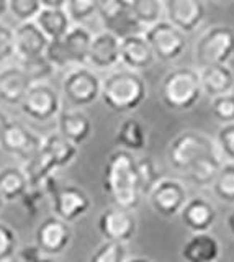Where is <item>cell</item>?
I'll list each match as a JSON object with an SVG mask.
<instances>
[{
  "label": "cell",
  "instance_id": "cell-1",
  "mask_svg": "<svg viewBox=\"0 0 234 262\" xmlns=\"http://www.w3.org/2000/svg\"><path fill=\"white\" fill-rule=\"evenodd\" d=\"M103 192L113 207L130 211L138 208L143 195L134 154L116 149L108 156L103 166Z\"/></svg>",
  "mask_w": 234,
  "mask_h": 262
},
{
  "label": "cell",
  "instance_id": "cell-2",
  "mask_svg": "<svg viewBox=\"0 0 234 262\" xmlns=\"http://www.w3.org/2000/svg\"><path fill=\"white\" fill-rule=\"evenodd\" d=\"M148 97V85L138 72L120 69L102 80L100 98L107 108L116 113H128L139 108Z\"/></svg>",
  "mask_w": 234,
  "mask_h": 262
},
{
  "label": "cell",
  "instance_id": "cell-3",
  "mask_svg": "<svg viewBox=\"0 0 234 262\" xmlns=\"http://www.w3.org/2000/svg\"><path fill=\"white\" fill-rule=\"evenodd\" d=\"M203 90L200 84V74L193 68H175L169 71L160 84V98L167 108L187 112L195 106Z\"/></svg>",
  "mask_w": 234,
  "mask_h": 262
},
{
  "label": "cell",
  "instance_id": "cell-4",
  "mask_svg": "<svg viewBox=\"0 0 234 262\" xmlns=\"http://www.w3.org/2000/svg\"><path fill=\"white\" fill-rule=\"evenodd\" d=\"M92 33L87 28L76 25L59 39L48 43L44 56L54 69H74L87 64L88 49H90Z\"/></svg>",
  "mask_w": 234,
  "mask_h": 262
},
{
  "label": "cell",
  "instance_id": "cell-5",
  "mask_svg": "<svg viewBox=\"0 0 234 262\" xmlns=\"http://www.w3.org/2000/svg\"><path fill=\"white\" fill-rule=\"evenodd\" d=\"M220 152L218 146L203 133L198 131H182L177 135L167 149V159L175 170L187 172L193 164L209 154Z\"/></svg>",
  "mask_w": 234,
  "mask_h": 262
},
{
  "label": "cell",
  "instance_id": "cell-6",
  "mask_svg": "<svg viewBox=\"0 0 234 262\" xmlns=\"http://www.w3.org/2000/svg\"><path fill=\"white\" fill-rule=\"evenodd\" d=\"M234 56V28L213 25L195 45V62L200 69L216 64H228Z\"/></svg>",
  "mask_w": 234,
  "mask_h": 262
},
{
  "label": "cell",
  "instance_id": "cell-7",
  "mask_svg": "<svg viewBox=\"0 0 234 262\" xmlns=\"http://www.w3.org/2000/svg\"><path fill=\"white\" fill-rule=\"evenodd\" d=\"M102 79L97 74L82 66L71 69L62 80V95L71 108H84L100 98Z\"/></svg>",
  "mask_w": 234,
  "mask_h": 262
},
{
  "label": "cell",
  "instance_id": "cell-8",
  "mask_svg": "<svg viewBox=\"0 0 234 262\" xmlns=\"http://www.w3.org/2000/svg\"><path fill=\"white\" fill-rule=\"evenodd\" d=\"M143 36L149 43L156 59L162 62H172L179 59L187 48V35L167 20H162L144 30Z\"/></svg>",
  "mask_w": 234,
  "mask_h": 262
},
{
  "label": "cell",
  "instance_id": "cell-9",
  "mask_svg": "<svg viewBox=\"0 0 234 262\" xmlns=\"http://www.w3.org/2000/svg\"><path fill=\"white\" fill-rule=\"evenodd\" d=\"M18 106L25 117L39 123L58 118L59 112L62 110L59 94L46 82L31 85Z\"/></svg>",
  "mask_w": 234,
  "mask_h": 262
},
{
  "label": "cell",
  "instance_id": "cell-10",
  "mask_svg": "<svg viewBox=\"0 0 234 262\" xmlns=\"http://www.w3.org/2000/svg\"><path fill=\"white\" fill-rule=\"evenodd\" d=\"M152 210L164 218L179 216L189 200L185 185L177 179H162L148 195Z\"/></svg>",
  "mask_w": 234,
  "mask_h": 262
},
{
  "label": "cell",
  "instance_id": "cell-11",
  "mask_svg": "<svg viewBox=\"0 0 234 262\" xmlns=\"http://www.w3.org/2000/svg\"><path fill=\"white\" fill-rule=\"evenodd\" d=\"M99 233L105 241L128 243L131 241L138 231V220L130 210L118 207L105 208L99 216Z\"/></svg>",
  "mask_w": 234,
  "mask_h": 262
},
{
  "label": "cell",
  "instance_id": "cell-12",
  "mask_svg": "<svg viewBox=\"0 0 234 262\" xmlns=\"http://www.w3.org/2000/svg\"><path fill=\"white\" fill-rule=\"evenodd\" d=\"M35 239H36V246L39 248V251L43 252V256H48V257L61 256V254L71 246L72 229L69 223L53 215V216L44 218L41 223H39L35 233Z\"/></svg>",
  "mask_w": 234,
  "mask_h": 262
},
{
  "label": "cell",
  "instance_id": "cell-13",
  "mask_svg": "<svg viewBox=\"0 0 234 262\" xmlns=\"http://www.w3.org/2000/svg\"><path fill=\"white\" fill-rule=\"evenodd\" d=\"M162 4L166 20L185 35L198 30L206 16L203 0H162Z\"/></svg>",
  "mask_w": 234,
  "mask_h": 262
},
{
  "label": "cell",
  "instance_id": "cell-14",
  "mask_svg": "<svg viewBox=\"0 0 234 262\" xmlns=\"http://www.w3.org/2000/svg\"><path fill=\"white\" fill-rule=\"evenodd\" d=\"M54 216L61 218L66 223H72L87 215L92 208L90 196L80 187L76 185H62L58 187L51 195Z\"/></svg>",
  "mask_w": 234,
  "mask_h": 262
},
{
  "label": "cell",
  "instance_id": "cell-15",
  "mask_svg": "<svg viewBox=\"0 0 234 262\" xmlns=\"http://www.w3.org/2000/svg\"><path fill=\"white\" fill-rule=\"evenodd\" d=\"M43 138H39L36 133H33L30 128H27L20 121H10L9 126L5 128L2 139H0V146L12 156L23 161H30L33 156H36L41 149Z\"/></svg>",
  "mask_w": 234,
  "mask_h": 262
},
{
  "label": "cell",
  "instance_id": "cell-16",
  "mask_svg": "<svg viewBox=\"0 0 234 262\" xmlns=\"http://www.w3.org/2000/svg\"><path fill=\"white\" fill-rule=\"evenodd\" d=\"M120 36L108 30L92 35L87 64L97 71H110L120 64Z\"/></svg>",
  "mask_w": 234,
  "mask_h": 262
},
{
  "label": "cell",
  "instance_id": "cell-17",
  "mask_svg": "<svg viewBox=\"0 0 234 262\" xmlns=\"http://www.w3.org/2000/svg\"><path fill=\"white\" fill-rule=\"evenodd\" d=\"M154 53L143 35H125L120 39V62L130 71L148 69L154 62Z\"/></svg>",
  "mask_w": 234,
  "mask_h": 262
},
{
  "label": "cell",
  "instance_id": "cell-18",
  "mask_svg": "<svg viewBox=\"0 0 234 262\" xmlns=\"http://www.w3.org/2000/svg\"><path fill=\"white\" fill-rule=\"evenodd\" d=\"M179 216L192 233H208V229L215 225L218 211L205 196H193L187 200Z\"/></svg>",
  "mask_w": 234,
  "mask_h": 262
},
{
  "label": "cell",
  "instance_id": "cell-19",
  "mask_svg": "<svg viewBox=\"0 0 234 262\" xmlns=\"http://www.w3.org/2000/svg\"><path fill=\"white\" fill-rule=\"evenodd\" d=\"M92 121L79 108H64L58 115V133L77 147L92 135Z\"/></svg>",
  "mask_w": 234,
  "mask_h": 262
},
{
  "label": "cell",
  "instance_id": "cell-20",
  "mask_svg": "<svg viewBox=\"0 0 234 262\" xmlns=\"http://www.w3.org/2000/svg\"><path fill=\"white\" fill-rule=\"evenodd\" d=\"M15 35V54H18L21 59L43 56L50 39L44 36V33L39 30L35 21L20 23L13 30Z\"/></svg>",
  "mask_w": 234,
  "mask_h": 262
},
{
  "label": "cell",
  "instance_id": "cell-21",
  "mask_svg": "<svg viewBox=\"0 0 234 262\" xmlns=\"http://www.w3.org/2000/svg\"><path fill=\"white\" fill-rule=\"evenodd\" d=\"M33 82L20 66H9L0 71V100L9 105H20Z\"/></svg>",
  "mask_w": 234,
  "mask_h": 262
},
{
  "label": "cell",
  "instance_id": "cell-22",
  "mask_svg": "<svg viewBox=\"0 0 234 262\" xmlns=\"http://www.w3.org/2000/svg\"><path fill=\"white\" fill-rule=\"evenodd\" d=\"M185 262H216L220 257V243L209 233H193L180 249Z\"/></svg>",
  "mask_w": 234,
  "mask_h": 262
},
{
  "label": "cell",
  "instance_id": "cell-23",
  "mask_svg": "<svg viewBox=\"0 0 234 262\" xmlns=\"http://www.w3.org/2000/svg\"><path fill=\"white\" fill-rule=\"evenodd\" d=\"M200 84L203 94L216 98L234 90V72L228 64H216L200 69Z\"/></svg>",
  "mask_w": 234,
  "mask_h": 262
},
{
  "label": "cell",
  "instance_id": "cell-24",
  "mask_svg": "<svg viewBox=\"0 0 234 262\" xmlns=\"http://www.w3.org/2000/svg\"><path fill=\"white\" fill-rule=\"evenodd\" d=\"M39 152L54 170H58L72 164V161L77 158L79 147L62 138L59 133H51L50 136L43 138Z\"/></svg>",
  "mask_w": 234,
  "mask_h": 262
},
{
  "label": "cell",
  "instance_id": "cell-25",
  "mask_svg": "<svg viewBox=\"0 0 234 262\" xmlns=\"http://www.w3.org/2000/svg\"><path fill=\"white\" fill-rule=\"evenodd\" d=\"M97 15L100 16L102 23L108 31L115 33L126 27H136L131 18V7L130 0H99V10Z\"/></svg>",
  "mask_w": 234,
  "mask_h": 262
},
{
  "label": "cell",
  "instance_id": "cell-26",
  "mask_svg": "<svg viewBox=\"0 0 234 262\" xmlns=\"http://www.w3.org/2000/svg\"><path fill=\"white\" fill-rule=\"evenodd\" d=\"M115 143L118 149L128 152H139L148 146V131L144 125L136 118H126L118 125L115 133Z\"/></svg>",
  "mask_w": 234,
  "mask_h": 262
},
{
  "label": "cell",
  "instance_id": "cell-27",
  "mask_svg": "<svg viewBox=\"0 0 234 262\" xmlns=\"http://www.w3.org/2000/svg\"><path fill=\"white\" fill-rule=\"evenodd\" d=\"M35 23L50 41L62 38L72 27V21L64 8H41Z\"/></svg>",
  "mask_w": 234,
  "mask_h": 262
},
{
  "label": "cell",
  "instance_id": "cell-28",
  "mask_svg": "<svg viewBox=\"0 0 234 262\" xmlns=\"http://www.w3.org/2000/svg\"><path fill=\"white\" fill-rule=\"evenodd\" d=\"M30 188L25 170L17 166H7L0 169V193L5 202L21 200Z\"/></svg>",
  "mask_w": 234,
  "mask_h": 262
},
{
  "label": "cell",
  "instance_id": "cell-29",
  "mask_svg": "<svg viewBox=\"0 0 234 262\" xmlns=\"http://www.w3.org/2000/svg\"><path fill=\"white\" fill-rule=\"evenodd\" d=\"M221 159L223 158L220 152H215V154L201 158L198 162H195L187 172H185L189 182L195 187H200V188L212 187L216 176H218V172H220L221 166L224 164Z\"/></svg>",
  "mask_w": 234,
  "mask_h": 262
},
{
  "label": "cell",
  "instance_id": "cell-30",
  "mask_svg": "<svg viewBox=\"0 0 234 262\" xmlns=\"http://www.w3.org/2000/svg\"><path fill=\"white\" fill-rule=\"evenodd\" d=\"M130 7L136 28L148 30L152 25L164 20L162 0H130Z\"/></svg>",
  "mask_w": 234,
  "mask_h": 262
},
{
  "label": "cell",
  "instance_id": "cell-31",
  "mask_svg": "<svg viewBox=\"0 0 234 262\" xmlns=\"http://www.w3.org/2000/svg\"><path fill=\"white\" fill-rule=\"evenodd\" d=\"M221 202L234 203V162H224L212 185Z\"/></svg>",
  "mask_w": 234,
  "mask_h": 262
},
{
  "label": "cell",
  "instance_id": "cell-32",
  "mask_svg": "<svg viewBox=\"0 0 234 262\" xmlns=\"http://www.w3.org/2000/svg\"><path fill=\"white\" fill-rule=\"evenodd\" d=\"M138 176H139V187L141 195H149L160 180H162V172L157 166V162L152 158H141L138 159Z\"/></svg>",
  "mask_w": 234,
  "mask_h": 262
},
{
  "label": "cell",
  "instance_id": "cell-33",
  "mask_svg": "<svg viewBox=\"0 0 234 262\" xmlns=\"http://www.w3.org/2000/svg\"><path fill=\"white\" fill-rule=\"evenodd\" d=\"M20 68L27 72V76L33 84L46 82L54 74V66L46 59V56H36L30 59H21Z\"/></svg>",
  "mask_w": 234,
  "mask_h": 262
},
{
  "label": "cell",
  "instance_id": "cell-34",
  "mask_svg": "<svg viewBox=\"0 0 234 262\" xmlns=\"http://www.w3.org/2000/svg\"><path fill=\"white\" fill-rule=\"evenodd\" d=\"M126 248L122 243L103 241L88 259V262H126Z\"/></svg>",
  "mask_w": 234,
  "mask_h": 262
},
{
  "label": "cell",
  "instance_id": "cell-35",
  "mask_svg": "<svg viewBox=\"0 0 234 262\" xmlns=\"http://www.w3.org/2000/svg\"><path fill=\"white\" fill-rule=\"evenodd\" d=\"M64 10L69 15L71 21L80 25L87 20H90L93 15H97L99 0H67Z\"/></svg>",
  "mask_w": 234,
  "mask_h": 262
},
{
  "label": "cell",
  "instance_id": "cell-36",
  "mask_svg": "<svg viewBox=\"0 0 234 262\" xmlns=\"http://www.w3.org/2000/svg\"><path fill=\"white\" fill-rule=\"evenodd\" d=\"M41 8L39 0H9V12L20 23L35 21Z\"/></svg>",
  "mask_w": 234,
  "mask_h": 262
},
{
  "label": "cell",
  "instance_id": "cell-37",
  "mask_svg": "<svg viewBox=\"0 0 234 262\" xmlns=\"http://www.w3.org/2000/svg\"><path fill=\"white\" fill-rule=\"evenodd\" d=\"M18 248V236L15 229L0 221V262H9Z\"/></svg>",
  "mask_w": 234,
  "mask_h": 262
},
{
  "label": "cell",
  "instance_id": "cell-38",
  "mask_svg": "<svg viewBox=\"0 0 234 262\" xmlns=\"http://www.w3.org/2000/svg\"><path fill=\"white\" fill-rule=\"evenodd\" d=\"M212 113H213V117L221 123V125H229V123H234V95L226 94V95L213 98Z\"/></svg>",
  "mask_w": 234,
  "mask_h": 262
},
{
  "label": "cell",
  "instance_id": "cell-39",
  "mask_svg": "<svg viewBox=\"0 0 234 262\" xmlns=\"http://www.w3.org/2000/svg\"><path fill=\"white\" fill-rule=\"evenodd\" d=\"M216 143L221 158H226L229 162H234V123L223 125L218 129Z\"/></svg>",
  "mask_w": 234,
  "mask_h": 262
},
{
  "label": "cell",
  "instance_id": "cell-40",
  "mask_svg": "<svg viewBox=\"0 0 234 262\" xmlns=\"http://www.w3.org/2000/svg\"><path fill=\"white\" fill-rule=\"evenodd\" d=\"M15 54V35L13 30L0 21V64H4Z\"/></svg>",
  "mask_w": 234,
  "mask_h": 262
},
{
  "label": "cell",
  "instance_id": "cell-41",
  "mask_svg": "<svg viewBox=\"0 0 234 262\" xmlns=\"http://www.w3.org/2000/svg\"><path fill=\"white\" fill-rule=\"evenodd\" d=\"M43 256V252L39 251V248L35 244V246H27V248H23L18 251V259L20 262H36L39 260Z\"/></svg>",
  "mask_w": 234,
  "mask_h": 262
},
{
  "label": "cell",
  "instance_id": "cell-42",
  "mask_svg": "<svg viewBox=\"0 0 234 262\" xmlns=\"http://www.w3.org/2000/svg\"><path fill=\"white\" fill-rule=\"evenodd\" d=\"M43 8H66L67 0H39Z\"/></svg>",
  "mask_w": 234,
  "mask_h": 262
},
{
  "label": "cell",
  "instance_id": "cell-43",
  "mask_svg": "<svg viewBox=\"0 0 234 262\" xmlns=\"http://www.w3.org/2000/svg\"><path fill=\"white\" fill-rule=\"evenodd\" d=\"M10 121H12V120L9 118V115H7L5 112L0 110V139H2L4 131H5L7 126H9V123H10Z\"/></svg>",
  "mask_w": 234,
  "mask_h": 262
},
{
  "label": "cell",
  "instance_id": "cell-44",
  "mask_svg": "<svg viewBox=\"0 0 234 262\" xmlns=\"http://www.w3.org/2000/svg\"><path fill=\"white\" fill-rule=\"evenodd\" d=\"M9 12V0H0V18Z\"/></svg>",
  "mask_w": 234,
  "mask_h": 262
},
{
  "label": "cell",
  "instance_id": "cell-45",
  "mask_svg": "<svg viewBox=\"0 0 234 262\" xmlns=\"http://www.w3.org/2000/svg\"><path fill=\"white\" fill-rule=\"evenodd\" d=\"M228 228H229L231 234L234 236V210L229 213V216H228Z\"/></svg>",
  "mask_w": 234,
  "mask_h": 262
},
{
  "label": "cell",
  "instance_id": "cell-46",
  "mask_svg": "<svg viewBox=\"0 0 234 262\" xmlns=\"http://www.w3.org/2000/svg\"><path fill=\"white\" fill-rule=\"evenodd\" d=\"M126 262H151V260L146 257H133V259H128Z\"/></svg>",
  "mask_w": 234,
  "mask_h": 262
},
{
  "label": "cell",
  "instance_id": "cell-47",
  "mask_svg": "<svg viewBox=\"0 0 234 262\" xmlns=\"http://www.w3.org/2000/svg\"><path fill=\"white\" fill-rule=\"evenodd\" d=\"M5 200H4V196H2V193H0V211H2L4 210V207H5Z\"/></svg>",
  "mask_w": 234,
  "mask_h": 262
},
{
  "label": "cell",
  "instance_id": "cell-48",
  "mask_svg": "<svg viewBox=\"0 0 234 262\" xmlns=\"http://www.w3.org/2000/svg\"><path fill=\"white\" fill-rule=\"evenodd\" d=\"M36 262H54V260H53L51 257H46V256H44V257H41V259L36 260Z\"/></svg>",
  "mask_w": 234,
  "mask_h": 262
},
{
  "label": "cell",
  "instance_id": "cell-49",
  "mask_svg": "<svg viewBox=\"0 0 234 262\" xmlns=\"http://www.w3.org/2000/svg\"><path fill=\"white\" fill-rule=\"evenodd\" d=\"M216 2H232V0H216Z\"/></svg>",
  "mask_w": 234,
  "mask_h": 262
},
{
  "label": "cell",
  "instance_id": "cell-50",
  "mask_svg": "<svg viewBox=\"0 0 234 262\" xmlns=\"http://www.w3.org/2000/svg\"><path fill=\"white\" fill-rule=\"evenodd\" d=\"M232 95H234V90H232Z\"/></svg>",
  "mask_w": 234,
  "mask_h": 262
}]
</instances>
